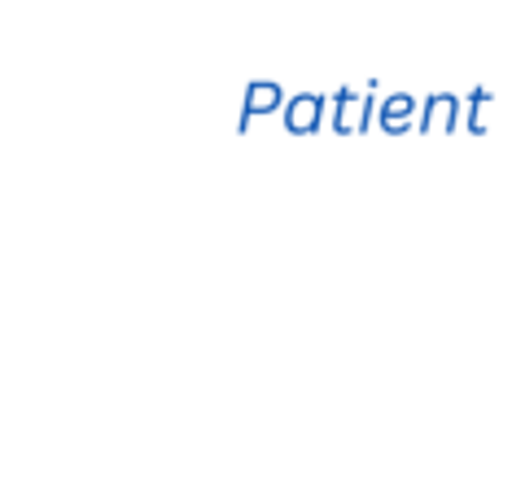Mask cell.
Wrapping results in <instances>:
<instances>
[{"instance_id":"7a4b0ae2","label":"cell","mask_w":512,"mask_h":503,"mask_svg":"<svg viewBox=\"0 0 512 503\" xmlns=\"http://www.w3.org/2000/svg\"><path fill=\"white\" fill-rule=\"evenodd\" d=\"M333 97H320V92H298V97L285 101L281 119H285V132L289 136H311L324 127V114H329Z\"/></svg>"},{"instance_id":"6da1fadb","label":"cell","mask_w":512,"mask_h":503,"mask_svg":"<svg viewBox=\"0 0 512 503\" xmlns=\"http://www.w3.org/2000/svg\"><path fill=\"white\" fill-rule=\"evenodd\" d=\"M381 110V101L372 92H359V88H337L333 92V132L337 136H355V132H368L372 127V114Z\"/></svg>"},{"instance_id":"8992f818","label":"cell","mask_w":512,"mask_h":503,"mask_svg":"<svg viewBox=\"0 0 512 503\" xmlns=\"http://www.w3.org/2000/svg\"><path fill=\"white\" fill-rule=\"evenodd\" d=\"M486 101H495V92L491 88H473L469 92V101H464V127H469L473 136H482L486 132V123H482V105Z\"/></svg>"},{"instance_id":"277c9868","label":"cell","mask_w":512,"mask_h":503,"mask_svg":"<svg viewBox=\"0 0 512 503\" xmlns=\"http://www.w3.org/2000/svg\"><path fill=\"white\" fill-rule=\"evenodd\" d=\"M276 110H285V92L281 84H272V79H259V84H250L246 88V105H241V132L259 119V114H276Z\"/></svg>"},{"instance_id":"3957f363","label":"cell","mask_w":512,"mask_h":503,"mask_svg":"<svg viewBox=\"0 0 512 503\" xmlns=\"http://www.w3.org/2000/svg\"><path fill=\"white\" fill-rule=\"evenodd\" d=\"M460 127V97L451 92H434L425 105H421V119H416V132H456Z\"/></svg>"},{"instance_id":"5b68a950","label":"cell","mask_w":512,"mask_h":503,"mask_svg":"<svg viewBox=\"0 0 512 503\" xmlns=\"http://www.w3.org/2000/svg\"><path fill=\"white\" fill-rule=\"evenodd\" d=\"M416 119H421V105H416L412 92H394V97H386L377 110V123L386 127L390 136H403L407 127H416Z\"/></svg>"}]
</instances>
